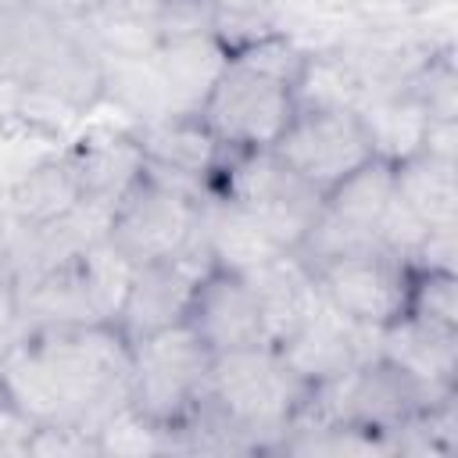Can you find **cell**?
Segmentation results:
<instances>
[{
    "mask_svg": "<svg viewBox=\"0 0 458 458\" xmlns=\"http://www.w3.org/2000/svg\"><path fill=\"white\" fill-rule=\"evenodd\" d=\"M0 394L32 426L93 433L129 404L132 347L114 322L18 333L0 347Z\"/></svg>",
    "mask_w": 458,
    "mask_h": 458,
    "instance_id": "obj_1",
    "label": "cell"
},
{
    "mask_svg": "<svg viewBox=\"0 0 458 458\" xmlns=\"http://www.w3.org/2000/svg\"><path fill=\"white\" fill-rule=\"evenodd\" d=\"M0 86L82 114L100 104V57L75 25L18 4L0 11Z\"/></svg>",
    "mask_w": 458,
    "mask_h": 458,
    "instance_id": "obj_2",
    "label": "cell"
},
{
    "mask_svg": "<svg viewBox=\"0 0 458 458\" xmlns=\"http://www.w3.org/2000/svg\"><path fill=\"white\" fill-rule=\"evenodd\" d=\"M308 390L272 344H254L211 354L204 397L233 422L250 454H276Z\"/></svg>",
    "mask_w": 458,
    "mask_h": 458,
    "instance_id": "obj_3",
    "label": "cell"
},
{
    "mask_svg": "<svg viewBox=\"0 0 458 458\" xmlns=\"http://www.w3.org/2000/svg\"><path fill=\"white\" fill-rule=\"evenodd\" d=\"M129 347H132L129 404L147 422L165 429L172 440L175 426L186 422V415L197 408V401L208 390L211 351L186 322H175L150 336H140Z\"/></svg>",
    "mask_w": 458,
    "mask_h": 458,
    "instance_id": "obj_4",
    "label": "cell"
},
{
    "mask_svg": "<svg viewBox=\"0 0 458 458\" xmlns=\"http://www.w3.org/2000/svg\"><path fill=\"white\" fill-rule=\"evenodd\" d=\"M215 197L247 208L279 240L283 250H297L322 208V193L311 190L301 175H293L272 154V147L229 150L215 175Z\"/></svg>",
    "mask_w": 458,
    "mask_h": 458,
    "instance_id": "obj_5",
    "label": "cell"
},
{
    "mask_svg": "<svg viewBox=\"0 0 458 458\" xmlns=\"http://www.w3.org/2000/svg\"><path fill=\"white\" fill-rule=\"evenodd\" d=\"M200 208L204 200L182 190H172L168 182L154 179L143 165V175L111 208L104 240L132 265L172 261L193 247Z\"/></svg>",
    "mask_w": 458,
    "mask_h": 458,
    "instance_id": "obj_6",
    "label": "cell"
},
{
    "mask_svg": "<svg viewBox=\"0 0 458 458\" xmlns=\"http://www.w3.org/2000/svg\"><path fill=\"white\" fill-rule=\"evenodd\" d=\"M293 114V86L243 64L240 57H229L200 107L204 125L225 150H268Z\"/></svg>",
    "mask_w": 458,
    "mask_h": 458,
    "instance_id": "obj_7",
    "label": "cell"
},
{
    "mask_svg": "<svg viewBox=\"0 0 458 458\" xmlns=\"http://www.w3.org/2000/svg\"><path fill=\"white\" fill-rule=\"evenodd\" d=\"M272 154L318 193L376 157L358 111H297Z\"/></svg>",
    "mask_w": 458,
    "mask_h": 458,
    "instance_id": "obj_8",
    "label": "cell"
},
{
    "mask_svg": "<svg viewBox=\"0 0 458 458\" xmlns=\"http://www.w3.org/2000/svg\"><path fill=\"white\" fill-rule=\"evenodd\" d=\"M322 304H329L336 315L383 329L404 311V286H408V265L390 258L386 250L351 254L329 265L311 268Z\"/></svg>",
    "mask_w": 458,
    "mask_h": 458,
    "instance_id": "obj_9",
    "label": "cell"
},
{
    "mask_svg": "<svg viewBox=\"0 0 458 458\" xmlns=\"http://www.w3.org/2000/svg\"><path fill=\"white\" fill-rule=\"evenodd\" d=\"M211 268L208 254L197 247L172 258V261H150V265H136L129 290L122 297V308L114 315L118 333L132 344L140 336H150L157 329H168L175 322H186L190 311V297L197 279Z\"/></svg>",
    "mask_w": 458,
    "mask_h": 458,
    "instance_id": "obj_10",
    "label": "cell"
},
{
    "mask_svg": "<svg viewBox=\"0 0 458 458\" xmlns=\"http://www.w3.org/2000/svg\"><path fill=\"white\" fill-rule=\"evenodd\" d=\"M376 336L379 329L358 326L336 315L329 304H318L315 315L304 326H297L276 351L304 386H318V383H329L351 372L358 361L372 358Z\"/></svg>",
    "mask_w": 458,
    "mask_h": 458,
    "instance_id": "obj_11",
    "label": "cell"
},
{
    "mask_svg": "<svg viewBox=\"0 0 458 458\" xmlns=\"http://www.w3.org/2000/svg\"><path fill=\"white\" fill-rule=\"evenodd\" d=\"M186 326L204 340V347L211 354L268 344L265 329H261L258 301L250 293V283L240 272H225L215 265L193 286Z\"/></svg>",
    "mask_w": 458,
    "mask_h": 458,
    "instance_id": "obj_12",
    "label": "cell"
},
{
    "mask_svg": "<svg viewBox=\"0 0 458 458\" xmlns=\"http://www.w3.org/2000/svg\"><path fill=\"white\" fill-rule=\"evenodd\" d=\"M376 354L404 369L433 397L458 394V329H440L397 315L376 336Z\"/></svg>",
    "mask_w": 458,
    "mask_h": 458,
    "instance_id": "obj_13",
    "label": "cell"
},
{
    "mask_svg": "<svg viewBox=\"0 0 458 458\" xmlns=\"http://www.w3.org/2000/svg\"><path fill=\"white\" fill-rule=\"evenodd\" d=\"M243 279L250 283V293H254L258 311H261V329H265V340L272 347H279L322 304L318 286H315V272L293 250L258 265Z\"/></svg>",
    "mask_w": 458,
    "mask_h": 458,
    "instance_id": "obj_14",
    "label": "cell"
},
{
    "mask_svg": "<svg viewBox=\"0 0 458 458\" xmlns=\"http://www.w3.org/2000/svg\"><path fill=\"white\" fill-rule=\"evenodd\" d=\"M132 132L143 147L147 165L186 175L215 190V175L229 150L215 140V132L204 125L200 114H165L157 122L136 125Z\"/></svg>",
    "mask_w": 458,
    "mask_h": 458,
    "instance_id": "obj_15",
    "label": "cell"
},
{
    "mask_svg": "<svg viewBox=\"0 0 458 458\" xmlns=\"http://www.w3.org/2000/svg\"><path fill=\"white\" fill-rule=\"evenodd\" d=\"M197 247L208 254V261L215 268L225 272H254L258 265L286 254L279 247V240L240 204L225 200V197H211L200 208V222H197Z\"/></svg>",
    "mask_w": 458,
    "mask_h": 458,
    "instance_id": "obj_16",
    "label": "cell"
},
{
    "mask_svg": "<svg viewBox=\"0 0 458 458\" xmlns=\"http://www.w3.org/2000/svg\"><path fill=\"white\" fill-rule=\"evenodd\" d=\"M72 161L79 172L82 204H89L104 215H111V208L129 193V186L143 175V165H147L132 125L82 140L79 147H72Z\"/></svg>",
    "mask_w": 458,
    "mask_h": 458,
    "instance_id": "obj_17",
    "label": "cell"
},
{
    "mask_svg": "<svg viewBox=\"0 0 458 458\" xmlns=\"http://www.w3.org/2000/svg\"><path fill=\"white\" fill-rule=\"evenodd\" d=\"M82 204L79 172L72 161V150L36 161L18 179L7 182L0 193V218L11 225H47L64 215H72Z\"/></svg>",
    "mask_w": 458,
    "mask_h": 458,
    "instance_id": "obj_18",
    "label": "cell"
},
{
    "mask_svg": "<svg viewBox=\"0 0 458 458\" xmlns=\"http://www.w3.org/2000/svg\"><path fill=\"white\" fill-rule=\"evenodd\" d=\"M233 50L218 36H193V39H168L154 50L168 114H200L204 100L211 97L215 82L222 79Z\"/></svg>",
    "mask_w": 458,
    "mask_h": 458,
    "instance_id": "obj_19",
    "label": "cell"
},
{
    "mask_svg": "<svg viewBox=\"0 0 458 458\" xmlns=\"http://www.w3.org/2000/svg\"><path fill=\"white\" fill-rule=\"evenodd\" d=\"M89 322H104V318L89 297L79 258L18 290V333L89 326Z\"/></svg>",
    "mask_w": 458,
    "mask_h": 458,
    "instance_id": "obj_20",
    "label": "cell"
},
{
    "mask_svg": "<svg viewBox=\"0 0 458 458\" xmlns=\"http://www.w3.org/2000/svg\"><path fill=\"white\" fill-rule=\"evenodd\" d=\"M394 168V197L433 233L458 229V161L419 150Z\"/></svg>",
    "mask_w": 458,
    "mask_h": 458,
    "instance_id": "obj_21",
    "label": "cell"
},
{
    "mask_svg": "<svg viewBox=\"0 0 458 458\" xmlns=\"http://www.w3.org/2000/svg\"><path fill=\"white\" fill-rule=\"evenodd\" d=\"M358 118L365 125V136L372 143V154L386 165H397L411 154L422 150L426 132H429V114L422 104L404 89V93H386V97H369L358 107Z\"/></svg>",
    "mask_w": 458,
    "mask_h": 458,
    "instance_id": "obj_22",
    "label": "cell"
},
{
    "mask_svg": "<svg viewBox=\"0 0 458 458\" xmlns=\"http://www.w3.org/2000/svg\"><path fill=\"white\" fill-rule=\"evenodd\" d=\"M100 100L114 104L132 129L168 114V93L150 57H100Z\"/></svg>",
    "mask_w": 458,
    "mask_h": 458,
    "instance_id": "obj_23",
    "label": "cell"
},
{
    "mask_svg": "<svg viewBox=\"0 0 458 458\" xmlns=\"http://www.w3.org/2000/svg\"><path fill=\"white\" fill-rule=\"evenodd\" d=\"M390 197H394V168L386 161L372 157L369 165H361L358 172H351L344 182H336L333 190H326L322 193V208L333 211L336 218H344L347 225L376 236L379 218H383Z\"/></svg>",
    "mask_w": 458,
    "mask_h": 458,
    "instance_id": "obj_24",
    "label": "cell"
},
{
    "mask_svg": "<svg viewBox=\"0 0 458 458\" xmlns=\"http://www.w3.org/2000/svg\"><path fill=\"white\" fill-rule=\"evenodd\" d=\"M82 39L93 47L97 57H150L161 47V36L154 29V14L129 11L118 4L97 7L89 18L75 21Z\"/></svg>",
    "mask_w": 458,
    "mask_h": 458,
    "instance_id": "obj_25",
    "label": "cell"
},
{
    "mask_svg": "<svg viewBox=\"0 0 458 458\" xmlns=\"http://www.w3.org/2000/svg\"><path fill=\"white\" fill-rule=\"evenodd\" d=\"M293 107L297 111H358L361 107V89L336 50L304 57V68L293 82Z\"/></svg>",
    "mask_w": 458,
    "mask_h": 458,
    "instance_id": "obj_26",
    "label": "cell"
},
{
    "mask_svg": "<svg viewBox=\"0 0 458 458\" xmlns=\"http://www.w3.org/2000/svg\"><path fill=\"white\" fill-rule=\"evenodd\" d=\"M415 322L458 329V272L433 265H408L404 311Z\"/></svg>",
    "mask_w": 458,
    "mask_h": 458,
    "instance_id": "obj_27",
    "label": "cell"
},
{
    "mask_svg": "<svg viewBox=\"0 0 458 458\" xmlns=\"http://www.w3.org/2000/svg\"><path fill=\"white\" fill-rule=\"evenodd\" d=\"M79 268H82V279L89 286V297L100 311L104 322H114L118 308H122V297L129 290V279H132V261L122 258L104 236L93 240L82 254H79Z\"/></svg>",
    "mask_w": 458,
    "mask_h": 458,
    "instance_id": "obj_28",
    "label": "cell"
},
{
    "mask_svg": "<svg viewBox=\"0 0 458 458\" xmlns=\"http://www.w3.org/2000/svg\"><path fill=\"white\" fill-rule=\"evenodd\" d=\"M408 93L422 104L429 122H458V68H454V47L433 50L422 68L415 72Z\"/></svg>",
    "mask_w": 458,
    "mask_h": 458,
    "instance_id": "obj_29",
    "label": "cell"
},
{
    "mask_svg": "<svg viewBox=\"0 0 458 458\" xmlns=\"http://www.w3.org/2000/svg\"><path fill=\"white\" fill-rule=\"evenodd\" d=\"M97 447L100 454H172V440L165 429L147 422L132 404L114 411L100 429H97Z\"/></svg>",
    "mask_w": 458,
    "mask_h": 458,
    "instance_id": "obj_30",
    "label": "cell"
},
{
    "mask_svg": "<svg viewBox=\"0 0 458 458\" xmlns=\"http://www.w3.org/2000/svg\"><path fill=\"white\" fill-rule=\"evenodd\" d=\"M211 4L218 14V39L229 50H240L243 43L276 32L279 0H211Z\"/></svg>",
    "mask_w": 458,
    "mask_h": 458,
    "instance_id": "obj_31",
    "label": "cell"
},
{
    "mask_svg": "<svg viewBox=\"0 0 458 458\" xmlns=\"http://www.w3.org/2000/svg\"><path fill=\"white\" fill-rule=\"evenodd\" d=\"M154 29H157L161 43L218 36V14H215L211 0H161L154 11Z\"/></svg>",
    "mask_w": 458,
    "mask_h": 458,
    "instance_id": "obj_32",
    "label": "cell"
},
{
    "mask_svg": "<svg viewBox=\"0 0 458 458\" xmlns=\"http://www.w3.org/2000/svg\"><path fill=\"white\" fill-rule=\"evenodd\" d=\"M25 4H32L36 11H43V14H47V18H54V21L75 25V21L89 18L97 7H104L107 0H25Z\"/></svg>",
    "mask_w": 458,
    "mask_h": 458,
    "instance_id": "obj_33",
    "label": "cell"
},
{
    "mask_svg": "<svg viewBox=\"0 0 458 458\" xmlns=\"http://www.w3.org/2000/svg\"><path fill=\"white\" fill-rule=\"evenodd\" d=\"M18 336V290L14 283L0 272V347Z\"/></svg>",
    "mask_w": 458,
    "mask_h": 458,
    "instance_id": "obj_34",
    "label": "cell"
},
{
    "mask_svg": "<svg viewBox=\"0 0 458 458\" xmlns=\"http://www.w3.org/2000/svg\"><path fill=\"white\" fill-rule=\"evenodd\" d=\"M107 4H118V7H129V11H143V14H154L161 0H107Z\"/></svg>",
    "mask_w": 458,
    "mask_h": 458,
    "instance_id": "obj_35",
    "label": "cell"
}]
</instances>
